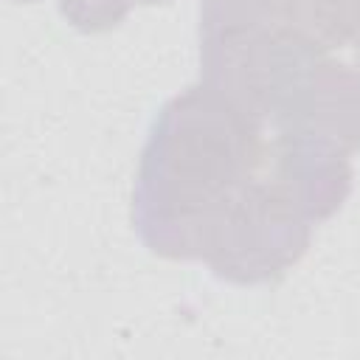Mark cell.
Returning <instances> with one entry per match:
<instances>
[{
  "mask_svg": "<svg viewBox=\"0 0 360 360\" xmlns=\"http://www.w3.org/2000/svg\"><path fill=\"white\" fill-rule=\"evenodd\" d=\"M262 124L208 84L158 112L135 186V225L149 250L205 259L228 208L264 169Z\"/></svg>",
  "mask_w": 360,
  "mask_h": 360,
  "instance_id": "cell-1",
  "label": "cell"
},
{
  "mask_svg": "<svg viewBox=\"0 0 360 360\" xmlns=\"http://www.w3.org/2000/svg\"><path fill=\"white\" fill-rule=\"evenodd\" d=\"M309 228L312 222L278 191L264 166L228 208L205 250V262L217 276L236 284L270 281L307 250Z\"/></svg>",
  "mask_w": 360,
  "mask_h": 360,
  "instance_id": "cell-2",
  "label": "cell"
},
{
  "mask_svg": "<svg viewBox=\"0 0 360 360\" xmlns=\"http://www.w3.org/2000/svg\"><path fill=\"white\" fill-rule=\"evenodd\" d=\"M276 135L349 155L360 149V73L318 59L273 115Z\"/></svg>",
  "mask_w": 360,
  "mask_h": 360,
  "instance_id": "cell-3",
  "label": "cell"
},
{
  "mask_svg": "<svg viewBox=\"0 0 360 360\" xmlns=\"http://www.w3.org/2000/svg\"><path fill=\"white\" fill-rule=\"evenodd\" d=\"M138 0H59L65 17L82 31L112 28Z\"/></svg>",
  "mask_w": 360,
  "mask_h": 360,
  "instance_id": "cell-4",
  "label": "cell"
},
{
  "mask_svg": "<svg viewBox=\"0 0 360 360\" xmlns=\"http://www.w3.org/2000/svg\"><path fill=\"white\" fill-rule=\"evenodd\" d=\"M354 37H357V56H360V25H357V34Z\"/></svg>",
  "mask_w": 360,
  "mask_h": 360,
  "instance_id": "cell-5",
  "label": "cell"
},
{
  "mask_svg": "<svg viewBox=\"0 0 360 360\" xmlns=\"http://www.w3.org/2000/svg\"><path fill=\"white\" fill-rule=\"evenodd\" d=\"M138 3H160V0H138Z\"/></svg>",
  "mask_w": 360,
  "mask_h": 360,
  "instance_id": "cell-6",
  "label": "cell"
}]
</instances>
